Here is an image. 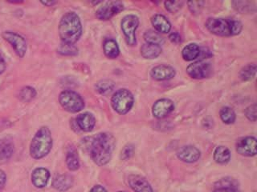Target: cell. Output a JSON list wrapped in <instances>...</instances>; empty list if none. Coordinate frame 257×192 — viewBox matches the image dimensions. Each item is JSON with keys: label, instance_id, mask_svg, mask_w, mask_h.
I'll use <instances>...</instances> for the list:
<instances>
[{"label": "cell", "instance_id": "6da1fadb", "mask_svg": "<svg viewBox=\"0 0 257 192\" xmlns=\"http://www.w3.org/2000/svg\"><path fill=\"white\" fill-rule=\"evenodd\" d=\"M115 138L109 133L96 134L90 146V154L93 162L98 166H104L110 161L114 150Z\"/></svg>", "mask_w": 257, "mask_h": 192}, {"label": "cell", "instance_id": "7a4b0ae2", "mask_svg": "<svg viewBox=\"0 0 257 192\" xmlns=\"http://www.w3.org/2000/svg\"><path fill=\"white\" fill-rule=\"evenodd\" d=\"M82 34L80 17L75 12H68L59 24V34L63 42L75 44Z\"/></svg>", "mask_w": 257, "mask_h": 192}, {"label": "cell", "instance_id": "3957f363", "mask_svg": "<svg viewBox=\"0 0 257 192\" xmlns=\"http://www.w3.org/2000/svg\"><path fill=\"white\" fill-rule=\"evenodd\" d=\"M52 137L47 126L40 128L32 138L30 145V154L35 160H40L48 156L52 150Z\"/></svg>", "mask_w": 257, "mask_h": 192}, {"label": "cell", "instance_id": "277c9868", "mask_svg": "<svg viewBox=\"0 0 257 192\" xmlns=\"http://www.w3.org/2000/svg\"><path fill=\"white\" fill-rule=\"evenodd\" d=\"M209 32L219 36H232L240 33L242 24L235 20L210 18L206 22Z\"/></svg>", "mask_w": 257, "mask_h": 192}, {"label": "cell", "instance_id": "5b68a950", "mask_svg": "<svg viewBox=\"0 0 257 192\" xmlns=\"http://www.w3.org/2000/svg\"><path fill=\"white\" fill-rule=\"evenodd\" d=\"M135 98L130 90L120 89L112 96L111 104L115 112L119 114H124L132 109Z\"/></svg>", "mask_w": 257, "mask_h": 192}, {"label": "cell", "instance_id": "8992f818", "mask_svg": "<svg viewBox=\"0 0 257 192\" xmlns=\"http://www.w3.org/2000/svg\"><path fill=\"white\" fill-rule=\"evenodd\" d=\"M59 102L64 110L71 113L82 110L84 108V102L82 97L73 90H64L59 96Z\"/></svg>", "mask_w": 257, "mask_h": 192}, {"label": "cell", "instance_id": "52a82bcc", "mask_svg": "<svg viewBox=\"0 0 257 192\" xmlns=\"http://www.w3.org/2000/svg\"><path fill=\"white\" fill-rule=\"evenodd\" d=\"M139 20L135 14L124 16L121 20V29L125 41L130 46H135L137 42L136 30L139 28Z\"/></svg>", "mask_w": 257, "mask_h": 192}, {"label": "cell", "instance_id": "ba28073f", "mask_svg": "<svg viewBox=\"0 0 257 192\" xmlns=\"http://www.w3.org/2000/svg\"><path fill=\"white\" fill-rule=\"evenodd\" d=\"M2 36L8 44L12 45L16 54L20 58H24L28 49L25 38L21 34L13 32H4Z\"/></svg>", "mask_w": 257, "mask_h": 192}, {"label": "cell", "instance_id": "9c48e42d", "mask_svg": "<svg viewBox=\"0 0 257 192\" xmlns=\"http://www.w3.org/2000/svg\"><path fill=\"white\" fill-rule=\"evenodd\" d=\"M124 10L122 2L118 1L107 2L96 10V17L100 20H108Z\"/></svg>", "mask_w": 257, "mask_h": 192}, {"label": "cell", "instance_id": "30bf717a", "mask_svg": "<svg viewBox=\"0 0 257 192\" xmlns=\"http://www.w3.org/2000/svg\"><path fill=\"white\" fill-rule=\"evenodd\" d=\"M187 72L191 78L202 80L211 76L212 68L211 64L208 62L198 61L189 65L188 68H187Z\"/></svg>", "mask_w": 257, "mask_h": 192}, {"label": "cell", "instance_id": "8fae6325", "mask_svg": "<svg viewBox=\"0 0 257 192\" xmlns=\"http://www.w3.org/2000/svg\"><path fill=\"white\" fill-rule=\"evenodd\" d=\"M236 150L241 156H254L256 154V140L254 137H244L238 140Z\"/></svg>", "mask_w": 257, "mask_h": 192}, {"label": "cell", "instance_id": "7c38bea8", "mask_svg": "<svg viewBox=\"0 0 257 192\" xmlns=\"http://www.w3.org/2000/svg\"><path fill=\"white\" fill-rule=\"evenodd\" d=\"M175 109L174 102L168 98H162L154 104L152 112L155 117L158 118H165Z\"/></svg>", "mask_w": 257, "mask_h": 192}, {"label": "cell", "instance_id": "4fadbf2b", "mask_svg": "<svg viewBox=\"0 0 257 192\" xmlns=\"http://www.w3.org/2000/svg\"><path fill=\"white\" fill-rule=\"evenodd\" d=\"M200 152L193 146H184L179 148L177 156L179 160L186 162H195L200 158Z\"/></svg>", "mask_w": 257, "mask_h": 192}, {"label": "cell", "instance_id": "5bb4252c", "mask_svg": "<svg viewBox=\"0 0 257 192\" xmlns=\"http://www.w3.org/2000/svg\"><path fill=\"white\" fill-rule=\"evenodd\" d=\"M128 185L135 192H153L151 184L146 178L138 174H131L128 176Z\"/></svg>", "mask_w": 257, "mask_h": 192}, {"label": "cell", "instance_id": "9a60e30c", "mask_svg": "<svg viewBox=\"0 0 257 192\" xmlns=\"http://www.w3.org/2000/svg\"><path fill=\"white\" fill-rule=\"evenodd\" d=\"M151 74V77L155 80L163 81L174 78L175 76V70L171 66L159 65L153 68Z\"/></svg>", "mask_w": 257, "mask_h": 192}, {"label": "cell", "instance_id": "2e32d148", "mask_svg": "<svg viewBox=\"0 0 257 192\" xmlns=\"http://www.w3.org/2000/svg\"><path fill=\"white\" fill-rule=\"evenodd\" d=\"M50 178V172L46 168H38L32 174V182L36 188H43L48 184Z\"/></svg>", "mask_w": 257, "mask_h": 192}, {"label": "cell", "instance_id": "e0dca14e", "mask_svg": "<svg viewBox=\"0 0 257 192\" xmlns=\"http://www.w3.org/2000/svg\"><path fill=\"white\" fill-rule=\"evenodd\" d=\"M76 124L83 132H92L96 124V120L93 114L88 112L79 114L76 118Z\"/></svg>", "mask_w": 257, "mask_h": 192}, {"label": "cell", "instance_id": "ac0fdd59", "mask_svg": "<svg viewBox=\"0 0 257 192\" xmlns=\"http://www.w3.org/2000/svg\"><path fill=\"white\" fill-rule=\"evenodd\" d=\"M73 184L72 176L68 174H58L55 177L52 181V186L55 189L60 192H65L68 190Z\"/></svg>", "mask_w": 257, "mask_h": 192}, {"label": "cell", "instance_id": "d6986e66", "mask_svg": "<svg viewBox=\"0 0 257 192\" xmlns=\"http://www.w3.org/2000/svg\"><path fill=\"white\" fill-rule=\"evenodd\" d=\"M151 22L157 32L166 34L171 30V24L163 14H155L153 16Z\"/></svg>", "mask_w": 257, "mask_h": 192}, {"label": "cell", "instance_id": "ffe728a7", "mask_svg": "<svg viewBox=\"0 0 257 192\" xmlns=\"http://www.w3.org/2000/svg\"><path fill=\"white\" fill-rule=\"evenodd\" d=\"M14 153V145L9 140L0 142V165L6 164Z\"/></svg>", "mask_w": 257, "mask_h": 192}, {"label": "cell", "instance_id": "44dd1931", "mask_svg": "<svg viewBox=\"0 0 257 192\" xmlns=\"http://www.w3.org/2000/svg\"><path fill=\"white\" fill-rule=\"evenodd\" d=\"M162 53V48L159 45L146 44L141 48V54L145 58L153 60L160 56Z\"/></svg>", "mask_w": 257, "mask_h": 192}, {"label": "cell", "instance_id": "7402d4cb", "mask_svg": "<svg viewBox=\"0 0 257 192\" xmlns=\"http://www.w3.org/2000/svg\"><path fill=\"white\" fill-rule=\"evenodd\" d=\"M103 49L105 56L109 58H116L120 53L118 45L116 41L112 38H108L104 41Z\"/></svg>", "mask_w": 257, "mask_h": 192}, {"label": "cell", "instance_id": "603a6c76", "mask_svg": "<svg viewBox=\"0 0 257 192\" xmlns=\"http://www.w3.org/2000/svg\"><path fill=\"white\" fill-rule=\"evenodd\" d=\"M201 49L197 44H188L187 46L183 48V58L187 61H192L195 60L200 56Z\"/></svg>", "mask_w": 257, "mask_h": 192}, {"label": "cell", "instance_id": "cb8c5ba5", "mask_svg": "<svg viewBox=\"0 0 257 192\" xmlns=\"http://www.w3.org/2000/svg\"><path fill=\"white\" fill-rule=\"evenodd\" d=\"M231 158V153L228 148L226 146H219L214 152V160L219 164H225L228 162Z\"/></svg>", "mask_w": 257, "mask_h": 192}, {"label": "cell", "instance_id": "d4e9b609", "mask_svg": "<svg viewBox=\"0 0 257 192\" xmlns=\"http://www.w3.org/2000/svg\"><path fill=\"white\" fill-rule=\"evenodd\" d=\"M66 164L68 169L70 170H76L80 168L78 154L76 149L71 148L67 152Z\"/></svg>", "mask_w": 257, "mask_h": 192}, {"label": "cell", "instance_id": "484cf974", "mask_svg": "<svg viewBox=\"0 0 257 192\" xmlns=\"http://www.w3.org/2000/svg\"><path fill=\"white\" fill-rule=\"evenodd\" d=\"M144 38L147 41V44H155L160 46L162 44H164V38L156 30H147L145 33Z\"/></svg>", "mask_w": 257, "mask_h": 192}, {"label": "cell", "instance_id": "4316f807", "mask_svg": "<svg viewBox=\"0 0 257 192\" xmlns=\"http://www.w3.org/2000/svg\"><path fill=\"white\" fill-rule=\"evenodd\" d=\"M115 84L110 80H103L96 84V89L100 94H108L114 88Z\"/></svg>", "mask_w": 257, "mask_h": 192}, {"label": "cell", "instance_id": "83f0119b", "mask_svg": "<svg viewBox=\"0 0 257 192\" xmlns=\"http://www.w3.org/2000/svg\"><path fill=\"white\" fill-rule=\"evenodd\" d=\"M255 72H256L255 64H248L241 70L239 76H240L241 80L243 81H248V80H252L254 78V76H255Z\"/></svg>", "mask_w": 257, "mask_h": 192}, {"label": "cell", "instance_id": "f1b7e54d", "mask_svg": "<svg viewBox=\"0 0 257 192\" xmlns=\"http://www.w3.org/2000/svg\"><path fill=\"white\" fill-rule=\"evenodd\" d=\"M220 118L223 122L227 124H231L235 122V113L231 108L225 106L220 110Z\"/></svg>", "mask_w": 257, "mask_h": 192}, {"label": "cell", "instance_id": "f546056e", "mask_svg": "<svg viewBox=\"0 0 257 192\" xmlns=\"http://www.w3.org/2000/svg\"><path fill=\"white\" fill-rule=\"evenodd\" d=\"M58 52L63 56H76L78 54V49L74 44H65L62 42L59 46Z\"/></svg>", "mask_w": 257, "mask_h": 192}, {"label": "cell", "instance_id": "4dcf8cb0", "mask_svg": "<svg viewBox=\"0 0 257 192\" xmlns=\"http://www.w3.org/2000/svg\"><path fill=\"white\" fill-rule=\"evenodd\" d=\"M36 96V90L32 86H25L20 92V98L24 102H29L31 100H33Z\"/></svg>", "mask_w": 257, "mask_h": 192}, {"label": "cell", "instance_id": "1f68e13d", "mask_svg": "<svg viewBox=\"0 0 257 192\" xmlns=\"http://www.w3.org/2000/svg\"><path fill=\"white\" fill-rule=\"evenodd\" d=\"M213 192H239L237 189L236 186L231 182V181L229 182H225L223 184L221 181L220 186L219 188H216L215 190Z\"/></svg>", "mask_w": 257, "mask_h": 192}, {"label": "cell", "instance_id": "d6a6232c", "mask_svg": "<svg viewBox=\"0 0 257 192\" xmlns=\"http://www.w3.org/2000/svg\"><path fill=\"white\" fill-rule=\"evenodd\" d=\"M165 6L170 12L175 13L180 10L181 8L183 6V2H179V1H174V2H165Z\"/></svg>", "mask_w": 257, "mask_h": 192}, {"label": "cell", "instance_id": "836d02e7", "mask_svg": "<svg viewBox=\"0 0 257 192\" xmlns=\"http://www.w3.org/2000/svg\"><path fill=\"white\" fill-rule=\"evenodd\" d=\"M245 114L247 116V118L251 121H255L256 120V105L253 104L245 110Z\"/></svg>", "mask_w": 257, "mask_h": 192}, {"label": "cell", "instance_id": "e575fe53", "mask_svg": "<svg viewBox=\"0 0 257 192\" xmlns=\"http://www.w3.org/2000/svg\"><path fill=\"white\" fill-rule=\"evenodd\" d=\"M134 150H135L134 146L131 145V144H128L127 146H125L123 148L122 152H121V154H120V157H121L122 160H128V158H131V156L134 154Z\"/></svg>", "mask_w": 257, "mask_h": 192}, {"label": "cell", "instance_id": "d590c367", "mask_svg": "<svg viewBox=\"0 0 257 192\" xmlns=\"http://www.w3.org/2000/svg\"><path fill=\"white\" fill-rule=\"evenodd\" d=\"M203 2H189V8L192 13H199L203 8Z\"/></svg>", "mask_w": 257, "mask_h": 192}, {"label": "cell", "instance_id": "8d00e7d4", "mask_svg": "<svg viewBox=\"0 0 257 192\" xmlns=\"http://www.w3.org/2000/svg\"><path fill=\"white\" fill-rule=\"evenodd\" d=\"M169 38L171 42H175V44H179L182 41V38H181L180 34L179 33H172L169 36Z\"/></svg>", "mask_w": 257, "mask_h": 192}, {"label": "cell", "instance_id": "74e56055", "mask_svg": "<svg viewBox=\"0 0 257 192\" xmlns=\"http://www.w3.org/2000/svg\"><path fill=\"white\" fill-rule=\"evenodd\" d=\"M7 181L6 173L0 169V190L5 186Z\"/></svg>", "mask_w": 257, "mask_h": 192}, {"label": "cell", "instance_id": "f35d334b", "mask_svg": "<svg viewBox=\"0 0 257 192\" xmlns=\"http://www.w3.org/2000/svg\"><path fill=\"white\" fill-rule=\"evenodd\" d=\"M6 70V62L4 60V56L0 52V74H2Z\"/></svg>", "mask_w": 257, "mask_h": 192}, {"label": "cell", "instance_id": "ab89813d", "mask_svg": "<svg viewBox=\"0 0 257 192\" xmlns=\"http://www.w3.org/2000/svg\"><path fill=\"white\" fill-rule=\"evenodd\" d=\"M90 192H107L106 189L100 185H96L92 188Z\"/></svg>", "mask_w": 257, "mask_h": 192}, {"label": "cell", "instance_id": "60d3db41", "mask_svg": "<svg viewBox=\"0 0 257 192\" xmlns=\"http://www.w3.org/2000/svg\"><path fill=\"white\" fill-rule=\"evenodd\" d=\"M41 4H44V5H45V6H53L54 4H56V2H55V1H47V2H44V1H42Z\"/></svg>", "mask_w": 257, "mask_h": 192}, {"label": "cell", "instance_id": "b9f144b4", "mask_svg": "<svg viewBox=\"0 0 257 192\" xmlns=\"http://www.w3.org/2000/svg\"></svg>", "mask_w": 257, "mask_h": 192}]
</instances>
